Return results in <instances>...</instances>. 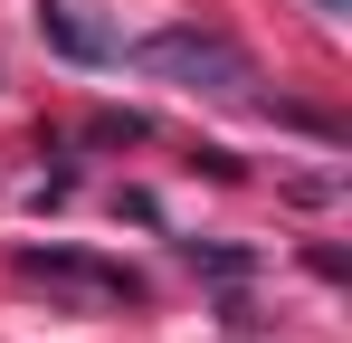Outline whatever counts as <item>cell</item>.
<instances>
[{
    "mask_svg": "<svg viewBox=\"0 0 352 343\" xmlns=\"http://www.w3.org/2000/svg\"><path fill=\"white\" fill-rule=\"evenodd\" d=\"M133 67L162 76V86H200V96H248L257 86V67L229 29H153V39H133Z\"/></svg>",
    "mask_w": 352,
    "mask_h": 343,
    "instance_id": "1",
    "label": "cell"
},
{
    "mask_svg": "<svg viewBox=\"0 0 352 343\" xmlns=\"http://www.w3.org/2000/svg\"><path fill=\"white\" fill-rule=\"evenodd\" d=\"M29 286H58L67 305H86V315H115V305H143V277L115 267V258H86V248H19L10 258Z\"/></svg>",
    "mask_w": 352,
    "mask_h": 343,
    "instance_id": "2",
    "label": "cell"
},
{
    "mask_svg": "<svg viewBox=\"0 0 352 343\" xmlns=\"http://www.w3.org/2000/svg\"><path fill=\"white\" fill-rule=\"evenodd\" d=\"M38 39H48L58 57H76V67H105V57H124L115 39H105V29H86V19H76L67 0H48V10H38Z\"/></svg>",
    "mask_w": 352,
    "mask_h": 343,
    "instance_id": "3",
    "label": "cell"
},
{
    "mask_svg": "<svg viewBox=\"0 0 352 343\" xmlns=\"http://www.w3.org/2000/svg\"><path fill=\"white\" fill-rule=\"evenodd\" d=\"M190 267H210V277H248L257 258H248V248H200V238H190Z\"/></svg>",
    "mask_w": 352,
    "mask_h": 343,
    "instance_id": "4",
    "label": "cell"
},
{
    "mask_svg": "<svg viewBox=\"0 0 352 343\" xmlns=\"http://www.w3.org/2000/svg\"><path fill=\"white\" fill-rule=\"evenodd\" d=\"M96 143H143V114H96Z\"/></svg>",
    "mask_w": 352,
    "mask_h": 343,
    "instance_id": "5",
    "label": "cell"
},
{
    "mask_svg": "<svg viewBox=\"0 0 352 343\" xmlns=\"http://www.w3.org/2000/svg\"><path fill=\"white\" fill-rule=\"evenodd\" d=\"M314 10H333V19H343V10H352V0H314Z\"/></svg>",
    "mask_w": 352,
    "mask_h": 343,
    "instance_id": "6",
    "label": "cell"
}]
</instances>
